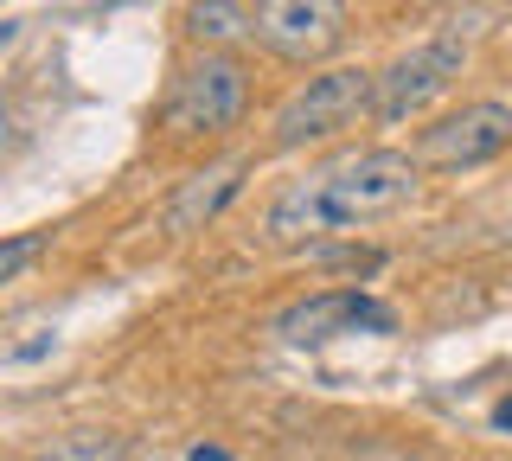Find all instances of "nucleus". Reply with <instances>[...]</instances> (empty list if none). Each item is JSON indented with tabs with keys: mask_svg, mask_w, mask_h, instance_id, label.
<instances>
[{
	"mask_svg": "<svg viewBox=\"0 0 512 461\" xmlns=\"http://www.w3.org/2000/svg\"><path fill=\"white\" fill-rule=\"evenodd\" d=\"M416 180H423V167L404 148H352L282 186L276 205H269V237L276 244H314V237L372 225V218L416 199Z\"/></svg>",
	"mask_w": 512,
	"mask_h": 461,
	"instance_id": "1",
	"label": "nucleus"
},
{
	"mask_svg": "<svg viewBox=\"0 0 512 461\" xmlns=\"http://www.w3.org/2000/svg\"><path fill=\"white\" fill-rule=\"evenodd\" d=\"M474 20H480V13H468V20H448V26H436L429 39H416L410 52H397L391 65L378 71L372 122H384V129H391V122L423 116V109L461 77V65H468V33H461V26H474Z\"/></svg>",
	"mask_w": 512,
	"mask_h": 461,
	"instance_id": "2",
	"label": "nucleus"
},
{
	"mask_svg": "<svg viewBox=\"0 0 512 461\" xmlns=\"http://www.w3.org/2000/svg\"><path fill=\"white\" fill-rule=\"evenodd\" d=\"M250 103V77L231 52H199L192 65H180L160 109V129L173 141H199V135H224Z\"/></svg>",
	"mask_w": 512,
	"mask_h": 461,
	"instance_id": "3",
	"label": "nucleus"
},
{
	"mask_svg": "<svg viewBox=\"0 0 512 461\" xmlns=\"http://www.w3.org/2000/svg\"><path fill=\"white\" fill-rule=\"evenodd\" d=\"M372 103H378V71H359V65L320 71V77H308V84L276 109L269 141H276L282 154L288 148H308V141H327V135L352 129L359 116H372Z\"/></svg>",
	"mask_w": 512,
	"mask_h": 461,
	"instance_id": "4",
	"label": "nucleus"
},
{
	"mask_svg": "<svg viewBox=\"0 0 512 461\" xmlns=\"http://www.w3.org/2000/svg\"><path fill=\"white\" fill-rule=\"evenodd\" d=\"M512 148V103H461L455 116L429 122L416 135L410 161L436 167V173H461V167H487Z\"/></svg>",
	"mask_w": 512,
	"mask_h": 461,
	"instance_id": "5",
	"label": "nucleus"
},
{
	"mask_svg": "<svg viewBox=\"0 0 512 461\" xmlns=\"http://www.w3.org/2000/svg\"><path fill=\"white\" fill-rule=\"evenodd\" d=\"M391 321H397V314L384 308V301L359 295V289H320V295H308V301H295V308L276 314V340H288V346H320V340L352 333V327L391 333Z\"/></svg>",
	"mask_w": 512,
	"mask_h": 461,
	"instance_id": "6",
	"label": "nucleus"
},
{
	"mask_svg": "<svg viewBox=\"0 0 512 461\" xmlns=\"http://www.w3.org/2000/svg\"><path fill=\"white\" fill-rule=\"evenodd\" d=\"M346 13L327 7V0H276V7H256V45H269L276 58H295V65H308V58H320L333 39L346 33Z\"/></svg>",
	"mask_w": 512,
	"mask_h": 461,
	"instance_id": "7",
	"label": "nucleus"
},
{
	"mask_svg": "<svg viewBox=\"0 0 512 461\" xmlns=\"http://www.w3.org/2000/svg\"><path fill=\"white\" fill-rule=\"evenodd\" d=\"M244 180H250V161H224V167H205L199 180H186L180 193H173L167 205V231L173 237H192V231H205L212 218L231 205L237 193H244Z\"/></svg>",
	"mask_w": 512,
	"mask_h": 461,
	"instance_id": "8",
	"label": "nucleus"
},
{
	"mask_svg": "<svg viewBox=\"0 0 512 461\" xmlns=\"http://www.w3.org/2000/svg\"><path fill=\"white\" fill-rule=\"evenodd\" d=\"M20 461H128V436L122 429H64V436L26 449Z\"/></svg>",
	"mask_w": 512,
	"mask_h": 461,
	"instance_id": "9",
	"label": "nucleus"
},
{
	"mask_svg": "<svg viewBox=\"0 0 512 461\" xmlns=\"http://www.w3.org/2000/svg\"><path fill=\"white\" fill-rule=\"evenodd\" d=\"M256 26V7H224V0H212V7H186V33L192 39H237Z\"/></svg>",
	"mask_w": 512,
	"mask_h": 461,
	"instance_id": "10",
	"label": "nucleus"
},
{
	"mask_svg": "<svg viewBox=\"0 0 512 461\" xmlns=\"http://www.w3.org/2000/svg\"><path fill=\"white\" fill-rule=\"evenodd\" d=\"M45 250V231H20V237H7L0 244V282H20V269L32 263Z\"/></svg>",
	"mask_w": 512,
	"mask_h": 461,
	"instance_id": "11",
	"label": "nucleus"
},
{
	"mask_svg": "<svg viewBox=\"0 0 512 461\" xmlns=\"http://www.w3.org/2000/svg\"><path fill=\"white\" fill-rule=\"evenodd\" d=\"M52 346H58V333L45 327L39 340H13V346H7V353H0V359H7V365H32V359H39V353H52Z\"/></svg>",
	"mask_w": 512,
	"mask_h": 461,
	"instance_id": "12",
	"label": "nucleus"
},
{
	"mask_svg": "<svg viewBox=\"0 0 512 461\" xmlns=\"http://www.w3.org/2000/svg\"><path fill=\"white\" fill-rule=\"evenodd\" d=\"M186 461H237V455H231V449H218V442H199V449H192Z\"/></svg>",
	"mask_w": 512,
	"mask_h": 461,
	"instance_id": "13",
	"label": "nucleus"
},
{
	"mask_svg": "<svg viewBox=\"0 0 512 461\" xmlns=\"http://www.w3.org/2000/svg\"><path fill=\"white\" fill-rule=\"evenodd\" d=\"M493 429H512V397H506L500 410H493Z\"/></svg>",
	"mask_w": 512,
	"mask_h": 461,
	"instance_id": "14",
	"label": "nucleus"
}]
</instances>
